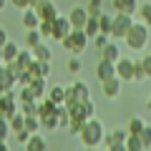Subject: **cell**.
<instances>
[{"label": "cell", "instance_id": "6da1fadb", "mask_svg": "<svg viewBox=\"0 0 151 151\" xmlns=\"http://www.w3.org/2000/svg\"><path fill=\"white\" fill-rule=\"evenodd\" d=\"M76 136L81 139V144L86 146V149H98V146H103V136H106V131H103V124L93 116V119L83 121V126L78 129Z\"/></svg>", "mask_w": 151, "mask_h": 151}, {"label": "cell", "instance_id": "603a6c76", "mask_svg": "<svg viewBox=\"0 0 151 151\" xmlns=\"http://www.w3.org/2000/svg\"><path fill=\"white\" fill-rule=\"evenodd\" d=\"M8 124H10V134H15V131H20L23 126H25V116H23L20 111H15L10 119H8Z\"/></svg>", "mask_w": 151, "mask_h": 151}, {"label": "cell", "instance_id": "52a82bcc", "mask_svg": "<svg viewBox=\"0 0 151 151\" xmlns=\"http://www.w3.org/2000/svg\"><path fill=\"white\" fill-rule=\"evenodd\" d=\"M103 144L111 151H126V129H113L108 136H103Z\"/></svg>", "mask_w": 151, "mask_h": 151}, {"label": "cell", "instance_id": "cb8c5ba5", "mask_svg": "<svg viewBox=\"0 0 151 151\" xmlns=\"http://www.w3.org/2000/svg\"><path fill=\"white\" fill-rule=\"evenodd\" d=\"M18 111H20L23 116H38V101H20Z\"/></svg>", "mask_w": 151, "mask_h": 151}, {"label": "cell", "instance_id": "ffe728a7", "mask_svg": "<svg viewBox=\"0 0 151 151\" xmlns=\"http://www.w3.org/2000/svg\"><path fill=\"white\" fill-rule=\"evenodd\" d=\"M18 50H20V45L18 43H13V40H8V43H3V63H10V60H15V55H18Z\"/></svg>", "mask_w": 151, "mask_h": 151}, {"label": "cell", "instance_id": "d6986e66", "mask_svg": "<svg viewBox=\"0 0 151 151\" xmlns=\"http://www.w3.org/2000/svg\"><path fill=\"white\" fill-rule=\"evenodd\" d=\"M30 53H33V58H35V60H50V58H53V53H50V48L45 45V40H40L38 45H33Z\"/></svg>", "mask_w": 151, "mask_h": 151}, {"label": "cell", "instance_id": "681fc988", "mask_svg": "<svg viewBox=\"0 0 151 151\" xmlns=\"http://www.w3.org/2000/svg\"><path fill=\"white\" fill-rule=\"evenodd\" d=\"M111 3H116V0H111Z\"/></svg>", "mask_w": 151, "mask_h": 151}, {"label": "cell", "instance_id": "ee69618b", "mask_svg": "<svg viewBox=\"0 0 151 151\" xmlns=\"http://www.w3.org/2000/svg\"><path fill=\"white\" fill-rule=\"evenodd\" d=\"M8 40H10V38H8V30H5V28H0V45L8 43Z\"/></svg>", "mask_w": 151, "mask_h": 151}, {"label": "cell", "instance_id": "7c38bea8", "mask_svg": "<svg viewBox=\"0 0 151 151\" xmlns=\"http://www.w3.org/2000/svg\"><path fill=\"white\" fill-rule=\"evenodd\" d=\"M15 83H18L15 73H13L5 63H0V93H5V91H10V88H15Z\"/></svg>", "mask_w": 151, "mask_h": 151}, {"label": "cell", "instance_id": "9a60e30c", "mask_svg": "<svg viewBox=\"0 0 151 151\" xmlns=\"http://www.w3.org/2000/svg\"><path fill=\"white\" fill-rule=\"evenodd\" d=\"M121 55H124V53H121V45H119V43H113V40H108V43L101 48V58L111 60V63H116Z\"/></svg>", "mask_w": 151, "mask_h": 151}, {"label": "cell", "instance_id": "2e32d148", "mask_svg": "<svg viewBox=\"0 0 151 151\" xmlns=\"http://www.w3.org/2000/svg\"><path fill=\"white\" fill-rule=\"evenodd\" d=\"M23 146H25V151H45V149H48L45 139H43V136H38V131L28 136V141H25Z\"/></svg>", "mask_w": 151, "mask_h": 151}, {"label": "cell", "instance_id": "d6a6232c", "mask_svg": "<svg viewBox=\"0 0 151 151\" xmlns=\"http://www.w3.org/2000/svg\"><path fill=\"white\" fill-rule=\"evenodd\" d=\"M146 81V70H144V65H141V60L136 58L134 60V83H144Z\"/></svg>", "mask_w": 151, "mask_h": 151}, {"label": "cell", "instance_id": "e0dca14e", "mask_svg": "<svg viewBox=\"0 0 151 151\" xmlns=\"http://www.w3.org/2000/svg\"><path fill=\"white\" fill-rule=\"evenodd\" d=\"M113 10L116 13H126V15H134L136 8H139V0H116V3H111Z\"/></svg>", "mask_w": 151, "mask_h": 151}, {"label": "cell", "instance_id": "7a4b0ae2", "mask_svg": "<svg viewBox=\"0 0 151 151\" xmlns=\"http://www.w3.org/2000/svg\"><path fill=\"white\" fill-rule=\"evenodd\" d=\"M124 40H126V45H129L131 50H146V45H149V40H151V28L146 25L144 20L141 23H131V28H129V33L124 35Z\"/></svg>", "mask_w": 151, "mask_h": 151}, {"label": "cell", "instance_id": "b9f144b4", "mask_svg": "<svg viewBox=\"0 0 151 151\" xmlns=\"http://www.w3.org/2000/svg\"><path fill=\"white\" fill-rule=\"evenodd\" d=\"M141 65H144V70H146V78H151V53H146V55H141Z\"/></svg>", "mask_w": 151, "mask_h": 151}, {"label": "cell", "instance_id": "c3c4849f", "mask_svg": "<svg viewBox=\"0 0 151 151\" xmlns=\"http://www.w3.org/2000/svg\"><path fill=\"white\" fill-rule=\"evenodd\" d=\"M98 3H103V0H98Z\"/></svg>", "mask_w": 151, "mask_h": 151}, {"label": "cell", "instance_id": "9c48e42d", "mask_svg": "<svg viewBox=\"0 0 151 151\" xmlns=\"http://www.w3.org/2000/svg\"><path fill=\"white\" fill-rule=\"evenodd\" d=\"M116 76H119L121 81L126 83H134V58H126V55H121L119 60H116Z\"/></svg>", "mask_w": 151, "mask_h": 151}, {"label": "cell", "instance_id": "f35d334b", "mask_svg": "<svg viewBox=\"0 0 151 151\" xmlns=\"http://www.w3.org/2000/svg\"><path fill=\"white\" fill-rule=\"evenodd\" d=\"M8 136H13L10 134V124H8L5 116H0V139H8Z\"/></svg>", "mask_w": 151, "mask_h": 151}, {"label": "cell", "instance_id": "74e56055", "mask_svg": "<svg viewBox=\"0 0 151 151\" xmlns=\"http://www.w3.org/2000/svg\"><path fill=\"white\" fill-rule=\"evenodd\" d=\"M68 70H70L73 76H78V73L83 70V63H81V58H78V55H73V58L68 60Z\"/></svg>", "mask_w": 151, "mask_h": 151}, {"label": "cell", "instance_id": "836d02e7", "mask_svg": "<svg viewBox=\"0 0 151 151\" xmlns=\"http://www.w3.org/2000/svg\"><path fill=\"white\" fill-rule=\"evenodd\" d=\"M139 139L144 144V149H151V126L149 124H144V129L139 131Z\"/></svg>", "mask_w": 151, "mask_h": 151}, {"label": "cell", "instance_id": "4316f807", "mask_svg": "<svg viewBox=\"0 0 151 151\" xmlns=\"http://www.w3.org/2000/svg\"><path fill=\"white\" fill-rule=\"evenodd\" d=\"M111 20H113V15L101 13V15H98V33H106V35H111Z\"/></svg>", "mask_w": 151, "mask_h": 151}, {"label": "cell", "instance_id": "d4e9b609", "mask_svg": "<svg viewBox=\"0 0 151 151\" xmlns=\"http://www.w3.org/2000/svg\"><path fill=\"white\" fill-rule=\"evenodd\" d=\"M83 33H86L88 38H93L98 33V15H88L86 18V25H83Z\"/></svg>", "mask_w": 151, "mask_h": 151}, {"label": "cell", "instance_id": "ac0fdd59", "mask_svg": "<svg viewBox=\"0 0 151 151\" xmlns=\"http://www.w3.org/2000/svg\"><path fill=\"white\" fill-rule=\"evenodd\" d=\"M38 23H40V18H38V13L33 10L30 5H28L25 10H23V18H20V25H23V28H25V30H28V28H38Z\"/></svg>", "mask_w": 151, "mask_h": 151}, {"label": "cell", "instance_id": "277c9868", "mask_svg": "<svg viewBox=\"0 0 151 151\" xmlns=\"http://www.w3.org/2000/svg\"><path fill=\"white\" fill-rule=\"evenodd\" d=\"M91 98V88L83 81H73L70 86H65V106H73V103H81Z\"/></svg>", "mask_w": 151, "mask_h": 151}, {"label": "cell", "instance_id": "bcb514c9", "mask_svg": "<svg viewBox=\"0 0 151 151\" xmlns=\"http://www.w3.org/2000/svg\"><path fill=\"white\" fill-rule=\"evenodd\" d=\"M146 108H149V111H151V96H149V101H146Z\"/></svg>", "mask_w": 151, "mask_h": 151}, {"label": "cell", "instance_id": "8fae6325", "mask_svg": "<svg viewBox=\"0 0 151 151\" xmlns=\"http://www.w3.org/2000/svg\"><path fill=\"white\" fill-rule=\"evenodd\" d=\"M33 10L38 13V18H40V20H53V18L58 15V8H55L53 0H40L38 5H33Z\"/></svg>", "mask_w": 151, "mask_h": 151}, {"label": "cell", "instance_id": "5b68a950", "mask_svg": "<svg viewBox=\"0 0 151 151\" xmlns=\"http://www.w3.org/2000/svg\"><path fill=\"white\" fill-rule=\"evenodd\" d=\"M131 23H134V15H126V13H116L111 20V38L116 40H124V35L129 33Z\"/></svg>", "mask_w": 151, "mask_h": 151}, {"label": "cell", "instance_id": "30bf717a", "mask_svg": "<svg viewBox=\"0 0 151 151\" xmlns=\"http://www.w3.org/2000/svg\"><path fill=\"white\" fill-rule=\"evenodd\" d=\"M70 30H73V28H70L68 15H60V13H58V15L53 18V40H58V43H60Z\"/></svg>", "mask_w": 151, "mask_h": 151}, {"label": "cell", "instance_id": "1f68e13d", "mask_svg": "<svg viewBox=\"0 0 151 151\" xmlns=\"http://www.w3.org/2000/svg\"><path fill=\"white\" fill-rule=\"evenodd\" d=\"M38 33L43 35V40H45V38L53 40V20H40V23H38Z\"/></svg>", "mask_w": 151, "mask_h": 151}, {"label": "cell", "instance_id": "ba28073f", "mask_svg": "<svg viewBox=\"0 0 151 151\" xmlns=\"http://www.w3.org/2000/svg\"><path fill=\"white\" fill-rule=\"evenodd\" d=\"M15 111H18V93L13 91V88L5 91V93H0V116L10 119Z\"/></svg>", "mask_w": 151, "mask_h": 151}, {"label": "cell", "instance_id": "484cf974", "mask_svg": "<svg viewBox=\"0 0 151 151\" xmlns=\"http://www.w3.org/2000/svg\"><path fill=\"white\" fill-rule=\"evenodd\" d=\"M48 98H50L53 103H58V106H60V103H65V88H63V86H53V88L48 91Z\"/></svg>", "mask_w": 151, "mask_h": 151}, {"label": "cell", "instance_id": "3957f363", "mask_svg": "<svg viewBox=\"0 0 151 151\" xmlns=\"http://www.w3.org/2000/svg\"><path fill=\"white\" fill-rule=\"evenodd\" d=\"M88 40H91V38H88L81 28H73V30L60 40V45H63V50H68L70 55H81L83 50L88 48Z\"/></svg>", "mask_w": 151, "mask_h": 151}, {"label": "cell", "instance_id": "7402d4cb", "mask_svg": "<svg viewBox=\"0 0 151 151\" xmlns=\"http://www.w3.org/2000/svg\"><path fill=\"white\" fill-rule=\"evenodd\" d=\"M43 40V35L38 33V28H28L25 30V48H33V45H38Z\"/></svg>", "mask_w": 151, "mask_h": 151}, {"label": "cell", "instance_id": "8992f818", "mask_svg": "<svg viewBox=\"0 0 151 151\" xmlns=\"http://www.w3.org/2000/svg\"><path fill=\"white\" fill-rule=\"evenodd\" d=\"M98 83H101V93H103V98H108V101H116V98L121 96L124 81H121L119 76H111V78H106V81H98Z\"/></svg>", "mask_w": 151, "mask_h": 151}, {"label": "cell", "instance_id": "83f0119b", "mask_svg": "<svg viewBox=\"0 0 151 151\" xmlns=\"http://www.w3.org/2000/svg\"><path fill=\"white\" fill-rule=\"evenodd\" d=\"M68 121H70L68 106H65V103H60V106H58V129H68Z\"/></svg>", "mask_w": 151, "mask_h": 151}, {"label": "cell", "instance_id": "e575fe53", "mask_svg": "<svg viewBox=\"0 0 151 151\" xmlns=\"http://www.w3.org/2000/svg\"><path fill=\"white\" fill-rule=\"evenodd\" d=\"M81 111H83V116H86V119H93V116H96V103L88 98V101L81 103Z\"/></svg>", "mask_w": 151, "mask_h": 151}, {"label": "cell", "instance_id": "d590c367", "mask_svg": "<svg viewBox=\"0 0 151 151\" xmlns=\"http://www.w3.org/2000/svg\"><path fill=\"white\" fill-rule=\"evenodd\" d=\"M25 129L30 131V134L40 131V119H38V116H25Z\"/></svg>", "mask_w": 151, "mask_h": 151}, {"label": "cell", "instance_id": "4fadbf2b", "mask_svg": "<svg viewBox=\"0 0 151 151\" xmlns=\"http://www.w3.org/2000/svg\"><path fill=\"white\" fill-rule=\"evenodd\" d=\"M86 18H88V13H86V8H83V5H73V8H70V13H68L70 28H81V30H83Z\"/></svg>", "mask_w": 151, "mask_h": 151}, {"label": "cell", "instance_id": "5bb4252c", "mask_svg": "<svg viewBox=\"0 0 151 151\" xmlns=\"http://www.w3.org/2000/svg\"><path fill=\"white\" fill-rule=\"evenodd\" d=\"M111 76H116V65H113L111 60L101 58L98 65H96V78H98V81H106V78H111Z\"/></svg>", "mask_w": 151, "mask_h": 151}, {"label": "cell", "instance_id": "7dc6e473", "mask_svg": "<svg viewBox=\"0 0 151 151\" xmlns=\"http://www.w3.org/2000/svg\"><path fill=\"white\" fill-rule=\"evenodd\" d=\"M38 3H40V0H30V8H33V5H38Z\"/></svg>", "mask_w": 151, "mask_h": 151}, {"label": "cell", "instance_id": "7bdbcfd3", "mask_svg": "<svg viewBox=\"0 0 151 151\" xmlns=\"http://www.w3.org/2000/svg\"><path fill=\"white\" fill-rule=\"evenodd\" d=\"M8 5L18 8V10H25V8L30 5V0H8Z\"/></svg>", "mask_w": 151, "mask_h": 151}, {"label": "cell", "instance_id": "60d3db41", "mask_svg": "<svg viewBox=\"0 0 151 151\" xmlns=\"http://www.w3.org/2000/svg\"><path fill=\"white\" fill-rule=\"evenodd\" d=\"M13 136H15V141H18V144L23 146V144H25V141H28V136H30V131H28L25 126H23V129H20V131H15V134H13Z\"/></svg>", "mask_w": 151, "mask_h": 151}, {"label": "cell", "instance_id": "4dcf8cb0", "mask_svg": "<svg viewBox=\"0 0 151 151\" xmlns=\"http://www.w3.org/2000/svg\"><path fill=\"white\" fill-rule=\"evenodd\" d=\"M136 13H139V15H141V20H144L146 25L151 28V3H139Z\"/></svg>", "mask_w": 151, "mask_h": 151}, {"label": "cell", "instance_id": "f546056e", "mask_svg": "<svg viewBox=\"0 0 151 151\" xmlns=\"http://www.w3.org/2000/svg\"><path fill=\"white\" fill-rule=\"evenodd\" d=\"M126 151H144V144H141L139 136L126 134Z\"/></svg>", "mask_w": 151, "mask_h": 151}, {"label": "cell", "instance_id": "ab89813d", "mask_svg": "<svg viewBox=\"0 0 151 151\" xmlns=\"http://www.w3.org/2000/svg\"><path fill=\"white\" fill-rule=\"evenodd\" d=\"M108 40H111V35H106V33H96V35H93V43H96V48L101 50L103 45L108 43Z\"/></svg>", "mask_w": 151, "mask_h": 151}, {"label": "cell", "instance_id": "8d00e7d4", "mask_svg": "<svg viewBox=\"0 0 151 151\" xmlns=\"http://www.w3.org/2000/svg\"><path fill=\"white\" fill-rule=\"evenodd\" d=\"M103 3H98V0H88V5H86V13H88V15H101V13H103Z\"/></svg>", "mask_w": 151, "mask_h": 151}, {"label": "cell", "instance_id": "f6af8a7d", "mask_svg": "<svg viewBox=\"0 0 151 151\" xmlns=\"http://www.w3.org/2000/svg\"><path fill=\"white\" fill-rule=\"evenodd\" d=\"M5 5H8V0H0V10H5Z\"/></svg>", "mask_w": 151, "mask_h": 151}, {"label": "cell", "instance_id": "f1b7e54d", "mask_svg": "<svg viewBox=\"0 0 151 151\" xmlns=\"http://www.w3.org/2000/svg\"><path fill=\"white\" fill-rule=\"evenodd\" d=\"M144 124H146V121L141 119V116H134V119L129 121V126H126V134H134V136H139V131L144 129Z\"/></svg>", "mask_w": 151, "mask_h": 151}, {"label": "cell", "instance_id": "44dd1931", "mask_svg": "<svg viewBox=\"0 0 151 151\" xmlns=\"http://www.w3.org/2000/svg\"><path fill=\"white\" fill-rule=\"evenodd\" d=\"M15 63L20 65L23 70H25V68H30V63H33V53H30V48H25V50H18V55H15Z\"/></svg>", "mask_w": 151, "mask_h": 151}]
</instances>
